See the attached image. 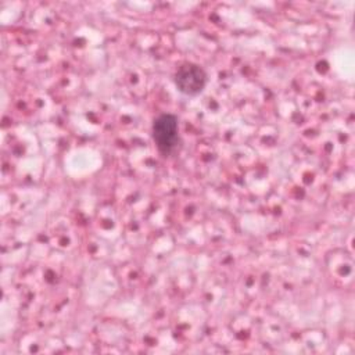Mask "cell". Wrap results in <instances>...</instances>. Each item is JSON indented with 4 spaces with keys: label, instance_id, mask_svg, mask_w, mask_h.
I'll use <instances>...</instances> for the list:
<instances>
[{
    "label": "cell",
    "instance_id": "7a4b0ae2",
    "mask_svg": "<svg viewBox=\"0 0 355 355\" xmlns=\"http://www.w3.org/2000/svg\"><path fill=\"white\" fill-rule=\"evenodd\" d=\"M175 85L180 93L186 96H197L207 85V73L201 67L186 62L178 68L175 73Z\"/></svg>",
    "mask_w": 355,
    "mask_h": 355
},
{
    "label": "cell",
    "instance_id": "6da1fadb",
    "mask_svg": "<svg viewBox=\"0 0 355 355\" xmlns=\"http://www.w3.org/2000/svg\"><path fill=\"white\" fill-rule=\"evenodd\" d=\"M178 130V118L172 114H162L154 121L153 139L159 153L168 155L176 148L179 141Z\"/></svg>",
    "mask_w": 355,
    "mask_h": 355
}]
</instances>
